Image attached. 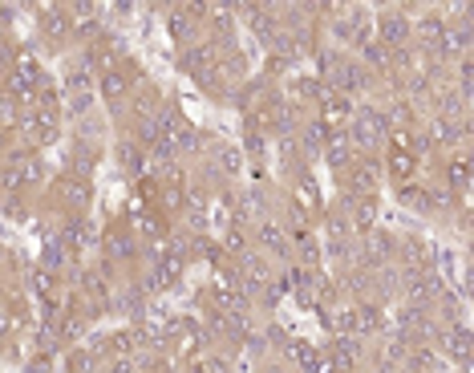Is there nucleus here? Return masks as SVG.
I'll return each instance as SVG.
<instances>
[{"mask_svg":"<svg viewBox=\"0 0 474 373\" xmlns=\"http://www.w3.org/2000/svg\"><path fill=\"white\" fill-rule=\"evenodd\" d=\"M386 126H389L386 114H377V110H361L357 122H353V139L361 142L365 150H373V146H381V139H386Z\"/></svg>","mask_w":474,"mask_h":373,"instance_id":"1","label":"nucleus"},{"mask_svg":"<svg viewBox=\"0 0 474 373\" xmlns=\"http://www.w3.org/2000/svg\"><path fill=\"white\" fill-rule=\"evenodd\" d=\"M377 33H381L386 49H397V45H405V37H410V21L401 12H381L377 16Z\"/></svg>","mask_w":474,"mask_h":373,"instance_id":"2","label":"nucleus"},{"mask_svg":"<svg viewBox=\"0 0 474 373\" xmlns=\"http://www.w3.org/2000/svg\"><path fill=\"white\" fill-rule=\"evenodd\" d=\"M182 69L195 73L199 82H211V49H187L182 53Z\"/></svg>","mask_w":474,"mask_h":373,"instance_id":"3","label":"nucleus"},{"mask_svg":"<svg viewBox=\"0 0 474 373\" xmlns=\"http://www.w3.org/2000/svg\"><path fill=\"white\" fill-rule=\"evenodd\" d=\"M438 49H442L446 57H466V49H471V29H466V25H462V29H446L442 41H438Z\"/></svg>","mask_w":474,"mask_h":373,"instance_id":"4","label":"nucleus"},{"mask_svg":"<svg viewBox=\"0 0 474 373\" xmlns=\"http://www.w3.org/2000/svg\"><path fill=\"white\" fill-rule=\"evenodd\" d=\"M442 345H446V353H450L454 361H462V365L471 361V333H466V328H462V325H458V328H450Z\"/></svg>","mask_w":474,"mask_h":373,"instance_id":"5","label":"nucleus"},{"mask_svg":"<svg viewBox=\"0 0 474 373\" xmlns=\"http://www.w3.org/2000/svg\"><path fill=\"white\" fill-rule=\"evenodd\" d=\"M61 199H65L69 207H89V179L69 175V179L61 183Z\"/></svg>","mask_w":474,"mask_h":373,"instance_id":"6","label":"nucleus"},{"mask_svg":"<svg viewBox=\"0 0 474 373\" xmlns=\"http://www.w3.org/2000/svg\"><path fill=\"white\" fill-rule=\"evenodd\" d=\"M389 175H393V179H414V150L393 146V154H389Z\"/></svg>","mask_w":474,"mask_h":373,"instance_id":"7","label":"nucleus"},{"mask_svg":"<svg viewBox=\"0 0 474 373\" xmlns=\"http://www.w3.org/2000/svg\"><path fill=\"white\" fill-rule=\"evenodd\" d=\"M442 33H446V21H442V16H422V21H418V37H422L426 45H434V49H438Z\"/></svg>","mask_w":474,"mask_h":373,"instance_id":"8","label":"nucleus"},{"mask_svg":"<svg viewBox=\"0 0 474 373\" xmlns=\"http://www.w3.org/2000/svg\"><path fill=\"white\" fill-rule=\"evenodd\" d=\"M61 243H69V248H86V243H89L86 219H69V224L61 228Z\"/></svg>","mask_w":474,"mask_h":373,"instance_id":"9","label":"nucleus"},{"mask_svg":"<svg viewBox=\"0 0 474 373\" xmlns=\"http://www.w3.org/2000/svg\"><path fill=\"white\" fill-rule=\"evenodd\" d=\"M389 252H393L389 235H369V239H365V260H369V264H381Z\"/></svg>","mask_w":474,"mask_h":373,"instance_id":"10","label":"nucleus"},{"mask_svg":"<svg viewBox=\"0 0 474 373\" xmlns=\"http://www.w3.org/2000/svg\"><path fill=\"white\" fill-rule=\"evenodd\" d=\"M259 239H263V248H268V252H276V256H284V252H288V235L280 232L276 224H263Z\"/></svg>","mask_w":474,"mask_h":373,"instance_id":"11","label":"nucleus"},{"mask_svg":"<svg viewBox=\"0 0 474 373\" xmlns=\"http://www.w3.org/2000/svg\"><path fill=\"white\" fill-rule=\"evenodd\" d=\"M296 203H300V211H316V207H320V191L312 186V179H300V183H296Z\"/></svg>","mask_w":474,"mask_h":373,"instance_id":"12","label":"nucleus"},{"mask_svg":"<svg viewBox=\"0 0 474 373\" xmlns=\"http://www.w3.org/2000/svg\"><path fill=\"white\" fill-rule=\"evenodd\" d=\"M102 93H106L110 106H118L122 93H126V77H122V73H106V77H102Z\"/></svg>","mask_w":474,"mask_h":373,"instance_id":"13","label":"nucleus"},{"mask_svg":"<svg viewBox=\"0 0 474 373\" xmlns=\"http://www.w3.org/2000/svg\"><path fill=\"white\" fill-rule=\"evenodd\" d=\"M401 203L405 207H418V211H430V191L426 186H401Z\"/></svg>","mask_w":474,"mask_h":373,"instance_id":"14","label":"nucleus"},{"mask_svg":"<svg viewBox=\"0 0 474 373\" xmlns=\"http://www.w3.org/2000/svg\"><path fill=\"white\" fill-rule=\"evenodd\" d=\"M381 321H386V317H381L373 304H361V309H357V328H361V333H377Z\"/></svg>","mask_w":474,"mask_h":373,"instance_id":"15","label":"nucleus"},{"mask_svg":"<svg viewBox=\"0 0 474 373\" xmlns=\"http://www.w3.org/2000/svg\"><path fill=\"white\" fill-rule=\"evenodd\" d=\"M348 163H353V146H348L345 139H337L333 146H329V167H337V171H345Z\"/></svg>","mask_w":474,"mask_h":373,"instance_id":"16","label":"nucleus"},{"mask_svg":"<svg viewBox=\"0 0 474 373\" xmlns=\"http://www.w3.org/2000/svg\"><path fill=\"white\" fill-rule=\"evenodd\" d=\"M219 167H223V171H227V175H239V167H244V158H239V150H235V146H219Z\"/></svg>","mask_w":474,"mask_h":373,"instance_id":"17","label":"nucleus"},{"mask_svg":"<svg viewBox=\"0 0 474 373\" xmlns=\"http://www.w3.org/2000/svg\"><path fill=\"white\" fill-rule=\"evenodd\" d=\"M373 183H377V167H373V163H361V167L353 171V186H357V191H369Z\"/></svg>","mask_w":474,"mask_h":373,"instance_id":"18","label":"nucleus"},{"mask_svg":"<svg viewBox=\"0 0 474 373\" xmlns=\"http://www.w3.org/2000/svg\"><path fill=\"white\" fill-rule=\"evenodd\" d=\"M434 139H438V142H454V139H458V122L442 114V118L434 122Z\"/></svg>","mask_w":474,"mask_h":373,"instance_id":"19","label":"nucleus"},{"mask_svg":"<svg viewBox=\"0 0 474 373\" xmlns=\"http://www.w3.org/2000/svg\"><path fill=\"white\" fill-rule=\"evenodd\" d=\"M134 224L142 235H163V219L158 215H146V211H134Z\"/></svg>","mask_w":474,"mask_h":373,"instance_id":"20","label":"nucleus"},{"mask_svg":"<svg viewBox=\"0 0 474 373\" xmlns=\"http://www.w3.org/2000/svg\"><path fill=\"white\" fill-rule=\"evenodd\" d=\"M446 175H450V183H454V186H466V183H471V163H466V158H454Z\"/></svg>","mask_w":474,"mask_h":373,"instance_id":"21","label":"nucleus"},{"mask_svg":"<svg viewBox=\"0 0 474 373\" xmlns=\"http://www.w3.org/2000/svg\"><path fill=\"white\" fill-rule=\"evenodd\" d=\"M178 337H182V341H178V349H182V353L199 349V328H195V325H182V328H178Z\"/></svg>","mask_w":474,"mask_h":373,"instance_id":"22","label":"nucleus"},{"mask_svg":"<svg viewBox=\"0 0 474 373\" xmlns=\"http://www.w3.org/2000/svg\"><path fill=\"white\" fill-rule=\"evenodd\" d=\"M373 215H377V203H373V199H361V203H357V224H361V228H369V224H373Z\"/></svg>","mask_w":474,"mask_h":373,"instance_id":"23","label":"nucleus"},{"mask_svg":"<svg viewBox=\"0 0 474 373\" xmlns=\"http://www.w3.org/2000/svg\"><path fill=\"white\" fill-rule=\"evenodd\" d=\"M365 57H369V61H373V65H377V61H381V65H386V61H389V49L381 45V41H369V45H365Z\"/></svg>","mask_w":474,"mask_h":373,"instance_id":"24","label":"nucleus"},{"mask_svg":"<svg viewBox=\"0 0 474 373\" xmlns=\"http://www.w3.org/2000/svg\"><path fill=\"white\" fill-rule=\"evenodd\" d=\"M320 142H324V122H316V126H308V134H304V146H308V150H316Z\"/></svg>","mask_w":474,"mask_h":373,"instance_id":"25","label":"nucleus"},{"mask_svg":"<svg viewBox=\"0 0 474 373\" xmlns=\"http://www.w3.org/2000/svg\"><path fill=\"white\" fill-rule=\"evenodd\" d=\"M118 158H122V163H126L130 171H142V154H138V150H134V146H122V150H118Z\"/></svg>","mask_w":474,"mask_h":373,"instance_id":"26","label":"nucleus"},{"mask_svg":"<svg viewBox=\"0 0 474 373\" xmlns=\"http://www.w3.org/2000/svg\"><path fill=\"white\" fill-rule=\"evenodd\" d=\"M45 33L49 37H65V16H45Z\"/></svg>","mask_w":474,"mask_h":373,"instance_id":"27","label":"nucleus"},{"mask_svg":"<svg viewBox=\"0 0 474 373\" xmlns=\"http://www.w3.org/2000/svg\"><path fill=\"white\" fill-rule=\"evenodd\" d=\"M171 33H174V37H178V41H182V37H191V21H182V16H174V21H171Z\"/></svg>","mask_w":474,"mask_h":373,"instance_id":"28","label":"nucleus"},{"mask_svg":"<svg viewBox=\"0 0 474 373\" xmlns=\"http://www.w3.org/2000/svg\"><path fill=\"white\" fill-rule=\"evenodd\" d=\"M45 260H49V264H61V260H65V248H61V239H57V243H49Z\"/></svg>","mask_w":474,"mask_h":373,"instance_id":"29","label":"nucleus"},{"mask_svg":"<svg viewBox=\"0 0 474 373\" xmlns=\"http://www.w3.org/2000/svg\"><path fill=\"white\" fill-rule=\"evenodd\" d=\"M227 252H244V235L239 232H227Z\"/></svg>","mask_w":474,"mask_h":373,"instance_id":"30","label":"nucleus"},{"mask_svg":"<svg viewBox=\"0 0 474 373\" xmlns=\"http://www.w3.org/2000/svg\"><path fill=\"white\" fill-rule=\"evenodd\" d=\"M163 203H167V207H171V211H174V207H178V203H182V199H178V191H174V186H171V191H167V195H163Z\"/></svg>","mask_w":474,"mask_h":373,"instance_id":"31","label":"nucleus"},{"mask_svg":"<svg viewBox=\"0 0 474 373\" xmlns=\"http://www.w3.org/2000/svg\"><path fill=\"white\" fill-rule=\"evenodd\" d=\"M373 373H386V370H373Z\"/></svg>","mask_w":474,"mask_h":373,"instance_id":"32","label":"nucleus"}]
</instances>
